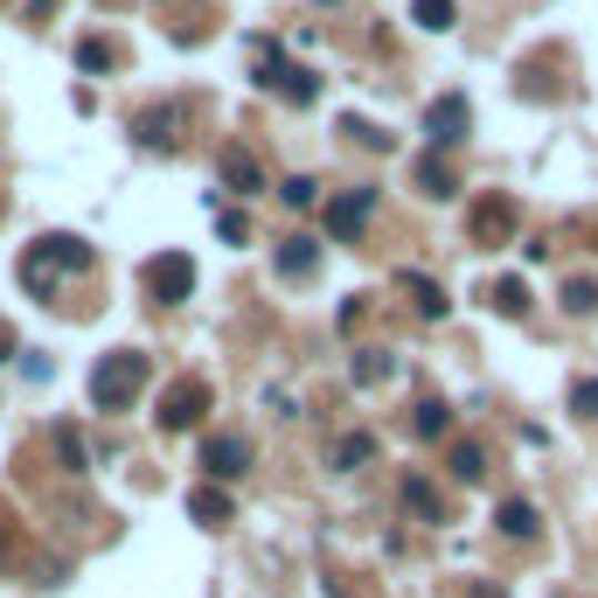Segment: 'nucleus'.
Masks as SVG:
<instances>
[{
  "label": "nucleus",
  "mask_w": 598,
  "mask_h": 598,
  "mask_svg": "<svg viewBox=\"0 0 598 598\" xmlns=\"http://www.w3.org/2000/svg\"><path fill=\"white\" fill-rule=\"evenodd\" d=\"M84 265H91V244H84V237H63V230H57V237H36L29 251H21V285H29L36 300H57V285L77 278Z\"/></svg>",
  "instance_id": "f257e3e1"
},
{
  "label": "nucleus",
  "mask_w": 598,
  "mask_h": 598,
  "mask_svg": "<svg viewBox=\"0 0 598 598\" xmlns=\"http://www.w3.org/2000/svg\"><path fill=\"white\" fill-rule=\"evenodd\" d=\"M146 376H153V362H146L140 348L98 355V369H91V404H98V411H125V404L146 389Z\"/></svg>",
  "instance_id": "f03ea898"
},
{
  "label": "nucleus",
  "mask_w": 598,
  "mask_h": 598,
  "mask_svg": "<svg viewBox=\"0 0 598 598\" xmlns=\"http://www.w3.org/2000/svg\"><path fill=\"white\" fill-rule=\"evenodd\" d=\"M251 49H257V84H265L272 98H285V105H314V98H321V77H314V70H300V63H285V49H278V42L257 36Z\"/></svg>",
  "instance_id": "7ed1b4c3"
},
{
  "label": "nucleus",
  "mask_w": 598,
  "mask_h": 598,
  "mask_svg": "<svg viewBox=\"0 0 598 598\" xmlns=\"http://www.w3.org/2000/svg\"><path fill=\"white\" fill-rule=\"evenodd\" d=\"M140 285H146V300L153 306H181L195 293V265H189V251H153L146 257V272H140Z\"/></svg>",
  "instance_id": "20e7f679"
},
{
  "label": "nucleus",
  "mask_w": 598,
  "mask_h": 598,
  "mask_svg": "<svg viewBox=\"0 0 598 598\" xmlns=\"http://www.w3.org/2000/svg\"><path fill=\"white\" fill-rule=\"evenodd\" d=\"M153 418H161V432L202 425V418H210V383H202V376H174V383L161 389V411H153Z\"/></svg>",
  "instance_id": "39448f33"
},
{
  "label": "nucleus",
  "mask_w": 598,
  "mask_h": 598,
  "mask_svg": "<svg viewBox=\"0 0 598 598\" xmlns=\"http://www.w3.org/2000/svg\"><path fill=\"white\" fill-rule=\"evenodd\" d=\"M202 474H210V487L244 480L251 474V438L244 432H210V438H202Z\"/></svg>",
  "instance_id": "423d86ee"
},
{
  "label": "nucleus",
  "mask_w": 598,
  "mask_h": 598,
  "mask_svg": "<svg viewBox=\"0 0 598 598\" xmlns=\"http://www.w3.org/2000/svg\"><path fill=\"white\" fill-rule=\"evenodd\" d=\"M466 237H474L480 251L515 244V202H508V195H480L474 210H466Z\"/></svg>",
  "instance_id": "0eeeda50"
},
{
  "label": "nucleus",
  "mask_w": 598,
  "mask_h": 598,
  "mask_svg": "<svg viewBox=\"0 0 598 598\" xmlns=\"http://www.w3.org/2000/svg\"><path fill=\"white\" fill-rule=\"evenodd\" d=\"M466 125H474V105H466L459 91H446V98H432V105H425V133H432V153L459 146V140H466Z\"/></svg>",
  "instance_id": "6e6552de"
},
{
  "label": "nucleus",
  "mask_w": 598,
  "mask_h": 598,
  "mask_svg": "<svg viewBox=\"0 0 598 598\" xmlns=\"http://www.w3.org/2000/svg\"><path fill=\"white\" fill-rule=\"evenodd\" d=\"M181 125H189V112L168 98V105H146V112L133 119V140H140L146 153H174V146H181Z\"/></svg>",
  "instance_id": "1a4fd4ad"
},
{
  "label": "nucleus",
  "mask_w": 598,
  "mask_h": 598,
  "mask_svg": "<svg viewBox=\"0 0 598 598\" xmlns=\"http://www.w3.org/2000/svg\"><path fill=\"white\" fill-rule=\"evenodd\" d=\"M369 210H376V189H348V195H334V202H327V237H334V244L362 237Z\"/></svg>",
  "instance_id": "9d476101"
},
{
  "label": "nucleus",
  "mask_w": 598,
  "mask_h": 598,
  "mask_svg": "<svg viewBox=\"0 0 598 598\" xmlns=\"http://www.w3.org/2000/svg\"><path fill=\"white\" fill-rule=\"evenodd\" d=\"M216 181H223V189L230 195H257V189H265V168H257V153H244V146H223L216 153Z\"/></svg>",
  "instance_id": "9b49d317"
},
{
  "label": "nucleus",
  "mask_w": 598,
  "mask_h": 598,
  "mask_svg": "<svg viewBox=\"0 0 598 598\" xmlns=\"http://www.w3.org/2000/svg\"><path fill=\"white\" fill-rule=\"evenodd\" d=\"M397 285H404V300L418 306V321H446V314H453V300H446V285H438V278H425V272H397Z\"/></svg>",
  "instance_id": "f8f14e48"
},
{
  "label": "nucleus",
  "mask_w": 598,
  "mask_h": 598,
  "mask_svg": "<svg viewBox=\"0 0 598 598\" xmlns=\"http://www.w3.org/2000/svg\"><path fill=\"white\" fill-rule=\"evenodd\" d=\"M327 466H334V474H362V466H376V432H342L327 446Z\"/></svg>",
  "instance_id": "ddd939ff"
},
{
  "label": "nucleus",
  "mask_w": 598,
  "mask_h": 598,
  "mask_svg": "<svg viewBox=\"0 0 598 598\" xmlns=\"http://www.w3.org/2000/svg\"><path fill=\"white\" fill-rule=\"evenodd\" d=\"M272 265H278V278H314L321 272V244L314 237H285L272 251Z\"/></svg>",
  "instance_id": "4468645a"
},
{
  "label": "nucleus",
  "mask_w": 598,
  "mask_h": 598,
  "mask_svg": "<svg viewBox=\"0 0 598 598\" xmlns=\"http://www.w3.org/2000/svg\"><path fill=\"white\" fill-rule=\"evenodd\" d=\"M494 529H501V536H515V543H536V536H543V515L523 501V494H515V501H501V508H494Z\"/></svg>",
  "instance_id": "2eb2a0df"
},
{
  "label": "nucleus",
  "mask_w": 598,
  "mask_h": 598,
  "mask_svg": "<svg viewBox=\"0 0 598 598\" xmlns=\"http://www.w3.org/2000/svg\"><path fill=\"white\" fill-rule=\"evenodd\" d=\"M348 376H355V389H376V383H389V376H397V355H389V348H355Z\"/></svg>",
  "instance_id": "dca6fc26"
},
{
  "label": "nucleus",
  "mask_w": 598,
  "mask_h": 598,
  "mask_svg": "<svg viewBox=\"0 0 598 598\" xmlns=\"http://www.w3.org/2000/svg\"><path fill=\"white\" fill-rule=\"evenodd\" d=\"M404 515H425V523H446V501L425 474H404Z\"/></svg>",
  "instance_id": "f3484780"
},
{
  "label": "nucleus",
  "mask_w": 598,
  "mask_h": 598,
  "mask_svg": "<svg viewBox=\"0 0 598 598\" xmlns=\"http://www.w3.org/2000/svg\"><path fill=\"white\" fill-rule=\"evenodd\" d=\"M189 515H195L202 529H223L230 523V494L223 487H189Z\"/></svg>",
  "instance_id": "a211bd4d"
},
{
  "label": "nucleus",
  "mask_w": 598,
  "mask_h": 598,
  "mask_svg": "<svg viewBox=\"0 0 598 598\" xmlns=\"http://www.w3.org/2000/svg\"><path fill=\"white\" fill-rule=\"evenodd\" d=\"M446 466H453V480L480 487V480H487V446H474V438H459V446L446 453Z\"/></svg>",
  "instance_id": "6ab92c4d"
},
{
  "label": "nucleus",
  "mask_w": 598,
  "mask_h": 598,
  "mask_svg": "<svg viewBox=\"0 0 598 598\" xmlns=\"http://www.w3.org/2000/svg\"><path fill=\"white\" fill-rule=\"evenodd\" d=\"M418 181H425V195H432V202L459 195V174L446 168V153H425V161H418Z\"/></svg>",
  "instance_id": "aec40b11"
},
{
  "label": "nucleus",
  "mask_w": 598,
  "mask_h": 598,
  "mask_svg": "<svg viewBox=\"0 0 598 598\" xmlns=\"http://www.w3.org/2000/svg\"><path fill=\"white\" fill-rule=\"evenodd\" d=\"M487 300H494V314H508V321H523V314H529V285H523V278H494V285H487Z\"/></svg>",
  "instance_id": "412c9836"
},
{
  "label": "nucleus",
  "mask_w": 598,
  "mask_h": 598,
  "mask_svg": "<svg viewBox=\"0 0 598 598\" xmlns=\"http://www.w3.org/2000/svg\"><path fill=\"white\" fill-rule=\"evenodd\" d=\"M564 314H570V321H585V314H598V278H578V272L564 278Z\"/></svg>",
  "instance_id": "4be33fe9"
},
{
  "label": "nucleus",
  "mask_w": 598,
  "mask_h": 598,
  "mask_svg": "<svg viewBox=\"0 0 598 598\" xmlns=\"http://www.w3.org/2000/svg\"><path fill=\"white\" fill-rule=\"evenodd\" d=\"M446 425H453V411L438 397H425L418 411H411V432H418V438H446Z\"/></svg>",
  "instance_id": "5701e85b"
},
{
  "label": "nucleus",
  "mask_w": 598,
  "mask_h": 598,
  "mask_svg": "<svg viewBox=\"0 0 598 598\" xmlns=\"http://www.w3.org/2000/svg\"><path fill=\"white\" fill-rule=\"evenodd\" d=\"M49 438H57V453H63V466H70V474H84V459H91V446H84V432H77V425H57Z\"/></svg>",
  "instance_id": "b1692460"
},
{
  "label": "nucleus",
  "mask_w": 598,
  "mask_h": 598,
  "mask_svg": "<svg viewBox=\"0 0 598 598\" xmlns=\"http://www.w3.org/2000/svg\"><path fill=\"white\" fill-rule=\"evenodd\" d=\"M278 195H285V210H314V202H321V181H314V174H293V181H278Z\"/></svg>",
  "instance_id": "393cba45"
},
{
  "label": "nucleus",
  "mask_w": 598,
  "mask_h": 598,
  "mask_svg": "<svg viewBox=\"0 0 598 598\" xmlns=\"http://www.w3.org/2000/svg\"><path fill=\"white\" fill-rule=\"evenodd\" d=\"M411 21H418V29H432V36H446V29H453V0H418V8H411Z\"/></svg>",
  "instance_id": "a878e982"
},
{
  "label": "nucleus",
  "mask_w": 598,
  "mask_h": 598,
  "mask_svg": "<svg viewBox=\"0 0 598 598\" xmlns=\"http://www.w3.org/2000/svg\"><path fill=\"white\" fill-rule=\"evenodd\" d=\"M342 133H348L355 146H369V153H389V146H397V140H389L383 125H369V119H342Z\"/></svg>",
  "instance_id": "bb28decb"
},
{
  "label": "nucleus",
  "mask_w": 598,
  "mask_h": 598,
  "mask_svg": "<svg viewBox=\"0 0 598 598\" xmlns=\"http://www.w3.org/2000/svg\"><path fill=\"white\" fill-rule=\"evenodd\" d=\"M77 70H112V42H98V36H84V42H77Z\"/></svg>",
  "instance_id": "cd10ccee"
},
{
  "label": "nucleus",
  "mask_w": 598,
  "mask_h": 598,
  "mask_svg": "<svg viewBox=\"0 0 598 598\" xmlns=\"http://www.w3.org/2000/svg\"><path fill=\"white\" fill-rule=\"evenodd\" d=\"M570 411H578V418H598V376H578V383H570Z\"/></svg>",
  "instance_id": "c85d7f7f"
},
{
  "label": "nucleus",
  "mask_w": 598,
  "mask_h": 598,
  "mask_svg": "<svg viewBox=\"0 0 598 598\" xmlns=\"http://www.w3.org/2000/svg\"><path fill=\"white\" fill-rule=\"evenodd\" d=\"M216 230H223V244H244V237H251L244 216H216Z\"/></svg>",
  "instance_id": "c756f323"
},
{
  "label": "nucleus",
  "mask_w": 598,
  "mask_h": 598,
  "mask_svg": "<svg viewBox=\"0 0 598 598\" xmlns=\"http://www.w3.org/2000/svg\"><path fill=\"white\" fill-rule=\"evenodd\" d=\"M362 314H369V300L355 293V300H348V306H342V314H334V321H342V334H355V321H362Z\"/></svg>",
  "instance_id": "7c9ffc66"
},
{
  "label": "nucleus",
  "mask_w": 598,
  "mask_h": 598,
  "mask_svg": "<svg viewBox=\"0 0 598 598\" xmlns=\"http://www.w3.org/2000/svg\"><path fill=\"white\" fill-rule=\"evenodd\" d=\"M8 557H14V523L0 515V570H8Z\"/></svg>",
  "instance_id": "2f4dec72"
},
{
  "label": "nucleus",
  "mask_w": 598,
  "mask_h": 598,
  "mask_svg": "<svg viewBox=\"0 0 598 598\" xmlns=\"http://www.w3.org/2000/svg\"><path fill=\"white\" fill-rule=\"evenodd\" d=\"M8 355H14V348H8V342H0V362H8Z\"/></svg>",
  "instance_id": "473e14b6"
}]
</instances>
